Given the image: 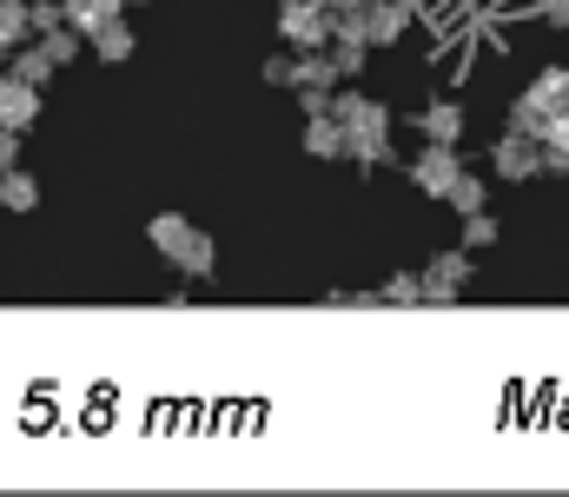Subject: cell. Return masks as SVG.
Instances as JSON below:
<instances>
[{"label":"cell","instance_id":"cell-17","mask_svg":"<svg viewBox=\"0 0 569 497\" xmlns=\"http://www.w3.org/2000/svg\"><path fill=\"white\" fill-rule=\"evenodd\" d=\"M443 206H450V212H483V206H490V179H477V172H457V186L443 192Z\"/></svg>","mask_w":569,"mask_h":497},{"label":"cell","instance_id":"cell-10","mask_svg":"<svg viewBox=\"0 0 569 497\" xmlns=\"http://www.w3.org/2000/svg\"><path fill=\"white\" fill-rule=\"evenodd\" d=\"M418 133L437 140V147H457V140H463V107H457V100H430L425 113H418Z\"/></svg>","mask_w":569,"mask_h":497},{"label":"cell","instance_id":"cell-1","mask_svg":"<svg viewBox=\"0 0 569 497\" xmlns=\"http://www.w3.org/2000/svg\"><path fill=\"white\" fill-rule=\"evenodd\" d=\"M331 113H338V127H345V160L358 166H398L391 153V107H378L371 93H331Z\"/></svg>","mask_w":569,"mask_h":497},{"label":"cell","instance_id":"cell-25","mask_svg":"<svg viewBox=\"0 0 569 497\" xmlns=\"http://www.w3.org/2000/svg\"><path fill=\"white\" fill-rule=\"evenodd\" d=\"M40 47H47L53 67H67V60L80 53V33H73V27H53V33H40Z\"/></svg>","mask_w":569,"mask_h":497},{"label":"cell","instance_id":"cell-15","mask_svg":"<svg viewBox=\"0 0 569 497\" xmlns=\"http://www.w3.org/2000/svg\"><path fill=\"white\" fill-rule=\"evenodd\" d=\"M0 206L7 212H33L40 206V179H27L20 166H0Z\"/></svg>","mask_w":569,"mask_h":497},{"label":"cell","instance_id":"cell-2","mask_svg":"<svg viewBox=\"0 0 569 497\" xmlns=\"http://www.w3.org/2000/svg\"><path fill=\"white\" fill-rule=\"evenodd\" d=\"M279 40L298 53H318L331 40V7L325 0H284L279 7Z\"/></svg>","mask_w":569,"mask_h":497},{"label":"cell","instance_id":"cell-5","mask_svg":"<svg viewBox=\"0 0 569 497\" xmlns=\"http://www.w3.org/2000/svg\"><path fill=\"white\" fill-rule=\"evenodd\" d=\"M418 279H425V306H457L470 286V252H437Z\"/></svg>","mask_w":569,"mask_h":497},{"label":"cell","instance_id":"cell-11","mask_svg":"<svg viewBox=\"0 0 569 497\" xmlns=\"http://www.w3.org/2000/svg\"><path fill=\"white\" fill-rule=\"evenodd\" d=\"M345 147H351V140H345L338 113H311V120H305V153H311V160H345Z\"/></svg>","mask_w":569,"mask_h":497},{"label":"cell","instance_id":"cell-31","mask_svg":"<svg viewBox=\"0 0 569 497\" xmlns=\"http://www.w3.org/2000/svg\"><path fill=\"white\" fill-rule=\"evenodd\" d=\"M127 7H146V0H127Z\"/></svg>","mask_w":569,"mask_h":497},{"label":"cell","instance_id":"cell-4","mask_svg":"<svg viewBox=\"0 0 569 497\" xmlns=\"http://www.w3.org/2000/svg\"><path fill=\"white\" fill-rule=\"evenodd\" d=\"M411 172V186L425 192V199H443L450 186H457V172H463V160H457V147H437V140H425V153L405 166Z\"/></svg>","mask_w":569,"mask_h":497},{"label":"cell","instance_id":"cell-23","mask_svg":"<svg viewBox=\"0 0 569 497\" xmlns=\"http://www.w3.org/2000/svg\"><path fill=\"white\" fill-rule=\"evenodd\" d=\"M497 246V219L490 212H463V252H483Z\"/></svg>","mask_w":569,"mask_h":497},{"label":"cell","instance_id":"cell-3","mask_svg":"<svg viewBox=\"0 0 569 497\" xmlns=\"http://www.w3.org/2000/svg\"><path fill=\"white\" fill-rule=\"evenodd\" d=\"M490 172H497V179H543V140L503 127V140L490 147Z\"/></svg>","mask_w":569,"mask_h":497},{"label":"cell","instance_id":"cell-8","mask_svg":"<svg viewBox=\"0 0 569 497\" xmlns=\"http://www.w3.org/2000/svg\"><path fill=\"white\" fill-rule=\"evenodd\" d=\"M146 239H152V252H159V259H172V266H179V259L192 252L199 226H192V219H179V212H159V219L146 226Z\"/></svg>","mask_w":569,"mask_h":497},{"label":"cell","instance_id":"cell-21","mask_svg":"<svg viewBox=\"0 0 569 497\" xmlns=\"http://www.w3.org/2000/svg\"><path fill=\"white\" fill-rule=\"evenodd\" d=\"M13 73H20L27 87H47V80H53V60H47V47H13Z\"/></svg>","mask_w":569,"mask_h":497},{"label":"cell","instance_id":"cell-27","mask_svg":"<svg viewBox=\"0 0 569 497\" xmlns=\"http://www.w3.org/2000/svg\"><path fill=\"white\" fill-rule=\"evenodd\" d=\"M291 73H298L291 53H272V60H266V80H272V87H291Z\"/></svg>","mask_w":569,"mask_h":497},{"label":"cell","instance_id":"cell-6","mask_svg":"<svg viewBox=\"0 0 569 497\" xmlns=\"http://www.w3.org/2000/svg\"><path fill=\"white\" fill-rule=\"evenodd\" d=\"M358 13H365V40H371V47H391V40H405V33H411L418 0H365Z\"/></svg>","mask_w":569,"mask_h":497},{"label":"cell","instance_id":"cell-16","mask_svg":"<svg viewBox=\"0 0 569 497\" xmlns=\"http://www.w3.org/2000/svg\"><path fill=\"white\" fill-rule=\"evenodd\" d=\"M298 87H325V93L338 87V67H331V53H325V47H318V53H298V73H291V93H298Z\"/></svg>","mask_w":569,"mask_h":497},{"label":"cell","instance_id":"cell-22","mask_svg":"<svg viewBox=\"0 0 569 497\" xmlns=\"http://www.w3.org/2000/svg\"><path fill=\"white\" fill-rule=\"evenodd\" d=\"M212 266H219V246H212V232H199L192 252L179 259V272H186V279H212Z\"/></svg>","mask_w":569,"mask_h":497},{"label":"cell","instance_id":"cell-30","mask_svg":"<svg viewBox=\"0 0 569 497\" xmlns=\"http://www.w3.org/2000/svg\"><path fill=\"white\" fill-rule=\"evenodd\" d=\"M325 7H331V13H338V7H365V0H325Z\"/></svg>","mask_w":569,"mask_h":497},{"label":"cell","instance_id":"cell-26","mask_svg":"<svg viewBox=\"0 0 569 497\" xmlns=\"http://www.w3.org/2000/svg\"><path fill=\"white\" fill-rule=\"evenodd\" d=\"M331 93H338V87H331ZM331 93H325V87H298V113H305V120H311V113H331Z\"/></svg>","mask_w":569,"mask_h":497},{"label":"cell","instance_id":"cell-28","mask_svg":"<svg viewBox=\"0 0 569 497\" xmlns=\"http://www.w3.org/2000/svg\"><path fill=\"white\" fill-rule=\"evenodd\" d=\"M0 166H20V127H0Z\"/></svg>","mask_w":569,"mask_h":497},{"label":"cell","instance_id":"cell-29","mask_svg":"<svg viewBox=\"0 0 569 497\" xmlns=\"http://www.w3.org/2000/svg\"><path fill=\"white\" fill-rule=\"evenodd\" d=\"M543 20L550 27H569V0H543Z\"/></svg>","mask_w":569,"mask_h":497},{"label":"cell","instance_id":"cell-18","mask_svg":"<svg viewBox=\"0 0 569 497\" xmlns=\"http://www.w3.org/2000/svg\"><path fill=\"white\" fill-rule=\"evenodd\" d=\"M543 172H569V113H550L543 127Z\"/></svg>","mask_w":569,"mask_h":497},{"label":"cell","instance_id":"cell-19","mask_svg":"<svg viewBox=\"0 0 569 497\" xmlns=\"http://www.w3.org/2000/svg\"><path fill=\"white\" fill-rule=\"evenodd\" d=\"M378 306H425V279L418 272H391L378 286Z\"/></svg>","mask_w":569,"mask_h":497},{"label":"cell","instance_id":"cell-7","mask_svg":"<svg viewBox=\"0 0 569 497\" xmlns=\"http://www.w3.org/2000/svg\"><path fill=\"white\" fill-rule=\"evenodd\" d=\"M33 120H40V87H27V80L7 67V73H0V127H20V133H27Z\"/></svg>","mask_w":569,"mask_h":497},{"label":"cell","instance_id":"cell-9","mask_svg":"<svg viewBox=\"0 0 569 497\" xmlns=\"http://www.w3.org/2000/svg\"><path fill=\"white\" fill-rule=\"evenodd\" d=\"M523 107L543 113V120H550V113H569V67H543V73L523 87Z\"/></svg>","mask_w":569,"mask_h":497},{"label":"cell","instance_id":"cell-20","mask_svg":"<svg viewBox=\"0 0 569 497\" xmlns=\"http://www.w3.org/2000/svg\"><path fill=\"white\" fill-rule=\"evenodd\" d=\"M27 33H33V20H27V0H0V47L13 53V47H27Z\"/></svg>","mask_w":569,"mask_h":497},{"label":"cell","instance_id":"cell-13","mask_svg":"<svg viewBox=\"0 0 569 497\" xmlns=\"http://www.w3.org/2000/svg\"><path fill=\"white\" fill-rule=\"evenodd\" d=\"M133 47H140V40H133V27H127V13H120V20H107V27L93 33V53H100L107 67H120V60H133Z\"/></svg>","mask_w":569,"mask_h":497},{"label":"cell","instance_id":"cell-24","mask_svg":"<svg viewBox=\"0 0 569 497\" xmlns=\"http://www.w3.org/2000/svg\"><path fill=\"white\" fill-rule=\"evenodd\" d=\"M27 20H33V40H40V33H53V27H67V7H60V0H27Z\"/></svg>","mask_w":569,"mask_h":497},{"label":"cell","instance_id":"cell-14","mask_svg":"<svg viewBox=\"0 0 569 497\" xmlns=\"http://www.w3.org/2000/svg\"><path fill=\"white\" fill-rule=\"evenodd\" d=\"M325 53H331L338 80H358V73H365V53H371V40H358V33H331V40H325Z\"/></svg>","mask_w":569,"mask_h":497},{"label":"cell","instance_id":"cell-12","mask_svg":"<svg viewBox=\"0 0 569 497\" xmlns=\"http://www.w3.org/2000/svg\"><path fill=\"white\" fill-rule=\"evenodd\" d=\"M60 7H67V27H73L80 40H93L107 20H120V13H127V0H60Z\"/></svg>","mask_w":569,"mask_h":497}]
</instances>
